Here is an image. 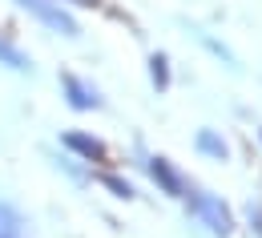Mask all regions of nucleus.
Masks as SVG:
<instances>
[{"label":"nucleus","mask_w":262,"mask_h":238,"mask_svg":"<svg viewBox=\"0 0 262 238\" xmlns=\"http://www.w3.org/2000/svg\"><path fill=\"white\" fill-rule=\"evenodd\" d=\"M190 214H194L210 234H218V238H226L230 230H234L230 206L222 202V198H214V194H190Z\"/></svg>","instance_id":"1"},{"label":"nucleus","mask_w":262,"mask_h":238,"mask_svg":"<svg viewBox=\"0 0 262 238\" xmlns=\"http://www.w3.org/2000/svg\"><path fill=\"white\" fill-rule=\"evenodd\" d=\"M25 12H33L40 25H49L53 33H61V36H81V29H77V20L69 16L65 8H61V0H16Z\"/></svg>","instance_id":"2"},{"label":"nucleus","mask_w":262,"mask_h":238,"mask_svg":"<svg viewBox=\"0 0 262 238\" xmlns=\"http://www.w3.org/2000/svg\"><path fill=\"white\" fill-rule=\"evenodd\" d=\"M61 89H65V101L73 109H101V93L97 85H89L85 77H77V73H65L61 77Z\"/></svg>","instance_id":"3"},{"label":"nucleus","mask_w":262,"mask_h":238,"mask_svg":"<svg viewBox=\"0 0 262 238\" xmlns=\"http://www.w3.org/2000/svg\"><path fill=\"white\" fill-rule=\"evenodd\" d=\"M149 178L158 182V190L169 194V198H182L186 194V182H182V174L173 170L169 158H149Z\"/></svg>","instance_id":"4"},{"label":"nucleus","mask_w":262,"mask_h":238,"mask_svg":"<svg viewBox=\"0 0 262 238\" xmlns=\"http://www.w3.org/2000/svg\"><path fill=\"white\" fill-rule=\"evenodd\" d=\"M65 145L73 154H81L85 162H109L105 141H97V137H89V134H65Z\"/></svg>","instance_id":"5"},{"label":"nucleus","mask_w":262,"mask_h":238,"mask_svg":"<svg viewBox=\"0 0 262 238\" xmlns=\"http://www.w3.org/2000/svg\"><path fill=\"white\" fill-rule=\"evenodd\" d=\"M198 154H206V158H214V162H226V141H222V137L214 134V129H202V134H198Z\"/></svg>","instance_id":"6"},{"label":"nucleus","mask_w":262,"mask_h":238,"mask_svg":"<svg viewBox=\"0 0 262 238\" xmlns=\"http://www.w3.org/2000/svg\"><path fill=\"white\" fill-rule=\"evenodd\" d=\"M0 65H8V69H16V73H25L33 61H29V57H25V53H20L12 40H4V36H0Z\"/></svg>","instance_id":"7"},{"label":"nucleus","mask_w":262,"mask_h":238,"mask_svg":"<svg viewBox=\"0 0 262 238\" xmlns=\"http://www.w3.org/2000/svg\"><path fill=\"white\" fill-rule=\"evenodd\" d=\"M20 214L12 210L8 202H0V238H20Z\"/></svg>","instance_id":"8"},{"label":"nucleus","mask_w":262,"mask_h":238,"mask_svg":"<svg viewBox=\"0 0 262 238\" xmlns=\"http://www.w3.org/2000/svg\"><path fill=\"white\" fill-rule=\"evenodd\" d=\"M149 81H154V89H165V85H169V61H165V53H154V57H149Z\"/></svg>","instance_id":"9"},{"label":"nucleus","mask_w":262,"mask_h":238,"mask_svg":"<svg viewBox=\"0 0 262 238\" xmlns=\"http://www.w3.org/2000/svg\"><path fill=\"white\" fill-rule=\"evenodd\" d=\"M101 186H109V190H113L117 198H125V202L133 198V186H129V182H121V178H113V174H101Z\"/></svg>","instance_id":"10"},{"label":"nucleus","mask_w":262,"mask_h":238,"mask_svg":"<svg viewBox=\"0 0 262 238\" xmlns=\"http://www.w3.org/2000/svg\"><path fill=\"white\" fill-rule=\"evenodd\" d=\"M246 214H250V226H254V234L262 238V206H250Z\"/></svg>","instance_id":"11"},{"label":"nucleus","mask_w":262,"mask_h":238,"mask_svg":"<svg viewBox=\"0 0 262 238\" xmlns=\"http://www.w3.org/2000/svg\"><path fill=\"white\" fill-rule=\"evenodd\" d=\"M73 4H97V0H73Z\"/></svg>","instance_id":"12"}]
</instances>
